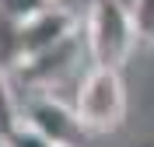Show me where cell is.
I'll list each match as a JSON object with an SVG mask.
<instances>
[{
    "label": "cell",
    "mask_w": 154,
    "mask_h": 147,
    "mask_svg": "<svg viewBox=\"0 0 154 147\" xmlns=\"http://www.w3.org/2000/svg\"><path fill=\"white\" fill-rule=\"evenodd\" d=\"M81 32L91 53V67H112V70H119L130 60L140 39L130 0H88Z\"/></svg>",
    "instance_id": "obj_1"
},
{
    "label": "cell",
    "mask_w": 154,
    "mask_h": 147,
    "mask_svg": "<svg viewBox=\"0 0 154 147\" xmlns=\"http://www.w3.org/2000/svg\"><path fill=\"white\" fill-rule=\"evenodd\" d=\"M77 119L88 133H112L126 119V84L112 67H91L74 98Z\"/></svg>",
    "instance_id": "obj_2"
},
{
    "label": "cell",
    "mask_w": 154,
    "mask_h": 147,
    "mask_svg": "<svg viewBox=\"0 0 154 147\" xmlns=\"http://www.w3.org/2000/svg\"><path fill=\"white\" fill-rule=\"evenodd\" d=\"M25 123H32L35 130H42L56 147H81V140L88 137L84 123L77 119V109L74 105H63L56 98H32L28 102V112H21Z\"/></svg>",
    "instance_id": "obj_3"
},
{
    "label": "cell",
    "mask_w": 154,
    "mask_h": 147,
    "mask_svg": "<svg viewBox=\"0 0 154 147\" xmlns=\"http://www.w3.org/2000/svg\"><path fill=\"white\" fill-rule=\"evenodd\" d=\"M70 35H77V21L67 7H46L35 18H28L25 25H18V60L46 53V49L67 42Z\"/></svg>",
    "instance_id": "obj_4"
},
{
    "label": "cell",
    "mask_w": 154,
    "mask_h": 147,
    "mask_svg": "<svg viewBox=\"0 0 154 147\" xmlns=\"http://www.w3.org/2000/svg\"><path fill=\"white\" fill-rule=\"evenodd\" d=\"M46 7H49L46 0H0V18L14 21V25H25L28 18H35Z\"/></svg>",
    "instance_id": "obj_5"
},
{
    "label": "cell",
    "mask_w": 154,
    "mask_h": 147,
    "mask_svg": "<svg viewBox=\"0 0 154 147\" xmlns=\"http://www.w3.org/2000/svg\"><path fill=\"white\" fill-rule=\"evenodd\" d=\"M4 147H56V144H53L42 130H35L32 123H25V119H21L18 126L11 130V137L4 140Z\"/></svg>",
    "instance_id": "obj_6"
},
{
    "label": "cell",
    "mask_w": 154,
    "mask_h": 147,
    "mask_svg": "<svg viewBox=\"0 0 154 147\" xmlns=\"http://www.w3.org/2000/svg\"><path fill=\"white\" fill-rule=\"evenodd\" d=\"M130 11H133V21H137L140 39L154 42V0H130Z\"/></svg>",
    "instance_id": "obj_7"
},
{
    "label": "cell",
    "mask_w": 154,
    "mask_h": 147,
    "mask_svg": "<svg viewBox=\"0 0 154 147\" xmlns=\"http://www.w3.org/2000/svg\"><path fill=\"white\" fill-rule=\"evenodd\" d=\"M0 147H4V140H0Z\"/></svg>",
    "instance_id": "obj_8"
}]
</instances>
